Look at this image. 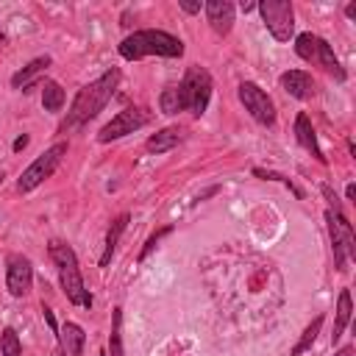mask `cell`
<instances>
[{
  "label": "cell",
  "instance_id": "23",
  "mask_svg": "<svg viewBox=\"0 0 356 356\" xmlns=\"http://www.w3.org/2000/svg\"><path fill=\"white\" fill-rule=\"evenodd\" d=\"M317 42H320V36H314V33H300V36L295 39V53H298L303 61H314Z\"/></svg>",
  "mask_w": 356,
  "mask_h": 356
},
{
  "label": "cell",
  "instance_id": "3",
  "mask_svg": "<svg viewBox=\"0 0 356 356\" xmlns=\"http://www.w3.org/2000/svg\"><path fill=\"white\" fill-rule=\"evenodd\" d=\"M47 253H50V259H53L56 267H58V278H61V286H64L67 300H70L72 306H83V309H89V306H92V295H89V289L83 286V278H81V270H78L75 250H72L70 245L53 239L50 248H47Z\"/></svg>",
  "mask_w": 356,
  "mask_h": 356
},
{
  "label": "cell",
  "instance_id": "18",
  "mask_svg": "<svg viewBox=\"0 0 356 356\" xmlns=\"http://www.w3.org/2000/svg\"><path fill=\"white\" fill-rule=\"evenodd\" d=\"M350 317H353V300H350V292L342 289L339 292V300H337V320H334V334H331V342H337L345 328L350 325Z\"/></svg>",
  "mask_w": 356,
  "mask_h": 356
},
{
  "label": "cell",
  "instance_id": "15",
  "mask_svg": "<svg viewBox=\"0 0 356 356\" xmlns=\"http://www.w3.org/2000/svg\"><path fill=\"white\" fill-rule=\"evenodd\" d=\"M58 342H61V350L67 356H81L83 353V342H86V334L78 323H64L58 328Z\"/></svg>",
  "mask_w": 356,
  "mask_h": 356
},
{
  "label": "cell",
  "instance_id": "2",
  "mask_svg": "<svg viewBox=\"0 0 356 356\" xmlns=\"http://www.w3.org/2000/svg\"><path fill=\"white\" fill-rule=\"evenodd\" d=\"M120 56L125 61H136L145 56H164V58H181L184 56V42L167 31H156V28H145V31H134L131 36H125L120 42Z\"/></svg>",
  "mask_w": 356,
  "mask_h": 356
},
{
  "label": "cell",
  "instance_id": "11",
  "mask_svg": "<svg viewBox=\"0 0 356 356\" xmlns=\"http://www.w3.org/2000/svg\"><path fill=\"white\" fill-rule=\"evenodd\" d=\"M203 11H206V19L211 25L214 33L225 36L231 28H234V3L231 0H206L203 3Z\"/></svg>",
  "mask_w": 356,
  "mask_h": 356
},
{
  "label": "cell",
  "instance_id": "6",
  "mask_svg": "<svg viewBox=\"0 0 356 356\" xmlns=\"http://www.w3.org/2000/svg\"><path fill=\"white\" fill-rule=\"evenodd\" d=\"M64 153H67V142H56V145L47 147L42 156H36V159L25 167V172L19 175L17 189H19V192H33L44 178H50V175L56 172V167L61 164Z\"/></svg>",
  "mask_w": 356,
  "mask_h": 356
},
{
  "label": "cell",
  "instance_id": "20",
  "mask_svg": "<svg viewBox=\"0 0 356 356\" xmlns=\"http://www.w3.org/2000/svg\"><path fill=\"white\" fill-rule=\"evenodd\" d=\"M64 97H67V95H64L61 83L44 81V86H42V106H44V111H61Z\"/></svg>",
  "mask_w": 356,
  "mask_h": 356
},
{
  "label": "cell",
  "instance_id": "25",
  "mask_svg": "<svg viewBox=\"0 0 356 356\" xmlns=\"http://www.w3.org/2000/svg\"><path fill=\"white\" fill-rule=\"evenodd\" d=\"M159 106H161V111H164V114H178V111H184L181 97H178V89H175V86H167V89L161 92Z\"/></svg>",
  "mask_w": 356,
  "mask_h": 356
},
{
  "label": "cell",
  "instance_id": "16",
  "mask_svg": "<svg viewBox=\"0 0 356 356\" xmlns=\"http://www.w3.org/2000/svg\"><path fill=\"white\" fill-rule=\"evenodd\" d=\"M181 139H184V131H181L178 125H170V128H161L159 134H153V136L145 142V147H147V153H167V150H172Z\"/></svg>",
  "mask_w": 356,
  "mask_h": 356
},
{
  "label": "cell",
  "instance_id": "12",
  "mask_svg": "<svg viewBox=\"0 0 356 356\" xmlns=\"http://www.w3.org/2000/svg\"><path fill=\"white\" fill-rule=\"evenodd\" d=\"M281 89L295 100H309L314 95V78L306 70H286L281 75Z\"/></svg>",
  "mask_w": 356,
  "mask_h": 356
},
{
  "label": "cell",
  "instance_id": "14",
  "mask_svg": "<svg viewBox=\"0 0 356 356\" xmlns=\"http://www.w3.org/2000/svg\"><path fill=\"white\" fill-rule=\"evenodd\" d=\"M295 139H298V145H300L303 150H309L320 164H325V156H323V150H320V145H317V134H314L312 120H309L306 111H300V114L295 117Z\"/></svg>",
  "mask_w": 356,
  "mask_h": 356
},
{
  "label": "cell",
  "instance_id": "36",
  "mask_svg": "<svg viewBox=\"0 0 356 356\" xmlns=\"http://www.w3.org/2000/svg\"><path fill=\"white\" fill-rule=\"evenodd\" d=\"M53 356H67V353H64L61 348H56V350H53Z\"/></svg>",
  "mask_w": 356,
  "mask_h": 356
},
{
  "label": "cell",
  "instance_id": "32",
  "mask_svg": "<svg viewBox=\"0 0 356 356\" xmlns=\"http://www.w3.org/2000/svg\"><path fill=\"white\" fill-rule=\"evenodd\" d=\"M345 17H348V19H356V3H348V8H345Z\"/></svg>",
  "mask_w": 356,
  "mask_h": 356
},
{
  "label": "cell",
  "instance_id": "17",
  "mask_svg": "<svg viewBox=\"0 0 356 356\" xmlns=\"http://www.w3.org/2000/svg\"><path fill=\"white\" fill-rule=\"evenodd\" d=\"M314 61L325 70V72H331L337 81H345L348 75H345V70H342V64H339V58L334 56V50H331V44L325 42V39H320L317 42V53H314Z\"/></svg>",
  "mask_w": 356,
  "mask_h": 356
},
{
  "label": "cell",
  "instance_id": "26",
  "mask_svg": "<svg viewBox=\"0 0 356 356\" xmlns=\"http://www.w3.org/2000/svg\"><path fill=\"white\" fill-rule=\"evenodd\" d=\"M253 175H259V178H264V181H281V184H284V186H286V189H289L295 197H303V192H300V189H298V186H295L289 178H284V175H278V172H270V170L256 167V170H253Z\"/></svg>",
  "mask_w": 356,
  "mask_h": 356
},
{
  "label": "cell",
  "instance_id": "30",
  "mask_svg": "<svg viewBox=\"0 0 356 356\" xmlns=\"http://www.w3.org/2000/svg\"><path fill=\"white\" fill-rule=\"evenodd\" d=\"M11 147H14V153H19V150H25V147H28V136H25V134H22V136H17Z\"/></svg>",
  "mask_w": 356,
  "mask_h": 356
},
{
  "label": "cell",
  "instance_id": "24",
  "mask_svg": "<svg viewBox=\"0 0 356 356\" xmlns=\"http://www.w3.org/2000/svg\"><path fill=\"white\" fill-rule=\"evenodd\" d=\"M0 353L3 356H22V342H19L14 328H3L0 331Z\"/></svg>",
  "mask_w": 356,
  "mask_h": 356
},
{
  "label": "cell",
  "instance_id": "34",
  "mask_svg": "<svg viewBox=\"0 0 356 356\" xmlns=\"http://www.w3.org/2000/svg\"><path fill=\"white\" fill-rule=\"evenodd\" d=\"M345 195H348V200H353V197H356V184H348V189H345Z\"/></svg>",
  "mask_w": 356,
  "mask_h": 356
},
{
  "label": "cell",
  "instance_id": "10",
  "mask_svg": "<svg viewBox=\"0 0 356 356\" xmlns=\"http://www.w3.org/2000/svg\"><path fill=\"white\" fill-rule=\"evenodd\" d=\"M31 284H33L31 261L19 253H8V259H6V286H8V292L14 298H22V295H28Z\"/></svg>",
  "mask_w": 356,
  "mask_h": 356
},
{
  "label": "cell",
  "instance_id": "29",
  "mask_svg": "<svg viewBox=\"0 0 356 356\" xmlns=\"http://www.w3.org/2000/svg\"><path fill=\"white\" fill-rule=\"evenodd\" d=\"M323 195L328 197V203H331V209H334V211H342V209H339V203H337V195L331 192V186H328V184H323Z\"/></svg>",
  "mask_w": 356,
  "mask_h": 356
},
{
  "label": "cell",
  "instance_id": "21",
  "mask_svg": "<svg viewBox=\"0 0 356 356\" xmlns=\"http://www.w3.org/2000/svg\"><path fill=\"white\" fill-rule=\"evenodd\" d=\"M320 328H323V314H317L306 328H303V334H300V339L295 342V348H292V356H300V353H306L312 345H314V339H317V334H320Z\"/></svg>",
  "mask_w": 356,
  "mask_h": 356
},
{
  "label": "cell",
  "instance_id": "31",
  "mask_svg": "<svg viewBox=\"0 0 356 356\" xmlns=\"http://www.w3.org/2000/svg\"><path fill=\"white\" fill-rule=\"evenodd\" d=\"M42 312H44V323H47V325H50V331L56 334V331H58V325H56V317H53V312H50V309H42Z\"/></svg>",
  "mask_w": 356,
  "mask_h": 356
},
{
  "label": "cell",
  "instance_id": "8",
  "mask_svg": "<svg viewBox=\"0 0 356 356\" xmlns=\"http://www.w3.org/2000/svg\"><path fill=\"white\" fill-rule=\"evenodd\" d=\"M239 100H242L245 111H250V117H253L256 122H261V125H267V128L275 122V106H273L270 95H267L259 83L242 81V83H239Z\"/></svg>",
  "mask_w": 356,
  "mask_h": 356
},
{
  "label": "cell",
  "instance_id": "7",
  "mask_svg": "<svg viewBox=\"0 0 356 356\" xmlns=\"http://www.w3.org/2000/svg\"><path fill=\"white\" fill-rule=\"evenodd\" d=\"M267 31L273 33V39L278 42H289V36L295 33V11L289 0H261L256 3Z\"/></svg>",
  "mask_w": 356,
  "mask_h": 356
},
{
  "label": "cell",
  "instance_id": "35",
  "mask_svg": "<svg viewBox=\"0 0 356 356\" xmlns=\"http://www.w3.org/2000/svg\"><path fill=\"white\" fill-rule=\"evenodd\" d=\"M239 8L248 14V11H253V8H256V3H239Z\"/></svg>",
  "mask_w": 356,
  "mask_h": 356
},
{
  "label": "cell",
  "instance_id": "39",
  "mask_svg": "<svg viewBox=\"0 0 356 356\" xmlns=\"http://www.w3.org/2000/svg\"><path fill=\"white\" fill-rule=\"evenodd\" d=\"M0 181H3V172H0Z\"/></svg>",
  "mask_w": 356,
  "mask_h": 356
},
{
  "label": "cell",
  "instance_id": "22",
  "mask_svg": "<svg viewBox=\"0 0 356 356\" xmlns=\"http://www.w3.org/2000/svg\"><path fill=\"white\" fill-rule=\"evenodd\" d=\"M108 356H122V309L111 312V334H108Z\"/></svg>",
  "mask_w": 356,
  "mask_h": 356
},
{
  "label": "cell",
  "instance_id": "38",
  "mask_svg": "<svg viewBox=\"0 0 356 356\" xmlns=\"http://www.w3.org/2000/svg\"><path fill=\"white\" fill-rule=\"evenodd\" d=\"M100 356H108V353H106V350H100Z\"/></svg>",
  "mask_w": 356,
  "mask_h": 356
},
{
  "label": "cell",
  "instance_id": "33",
  "mask_svg": "<svg viewBox=\"0 0 356 356\" xmlns=\"http://www.w3.org/2000/svg\"><path fill=\"white\" fill-rule=\"evenodd\" d=\"M334 356H353V345H345V348H339Z\"/></svg>",
  "mask_w": 356,
  "mask_h": 356
},
{
  "label": "cell",
  "instance_id": "28",
  "mask_svg": "<svg viewBox=\"0 0 356 356\" xmlns=\"http://www.w3.org/2000/svg\"><path fill=\"white\" fill-rule=\"evenodd\" d=\"M178 6H181L186 14H200V8H203L200 0H178Z\"/></svg>",
  "mask_w": 356,
  "mask_h": 356
},
{
  "label": "cell",
  "instance_id": "1",
  "mask_svg": "<svg viewBox=\"0 0 356 356\" xmlns=\"http://www.w3.org/2000/svg\"><path fill=\"white\" fill-rule=\"evenodd\" d=\"M117 83H120V70L111 67V70H106L100 78H95L92 83L81 86V92L75 95V100H72V106H70V111H67L64 131H67V128H78V125L95 120V117L106 108V103L114 97Z\"/></svg>",
  "mask_w": 356,
  "mask_h": 356
},
{
  "label": "cell",
  "instance_id": "13",
  "mask_svg": "<svg viewBox=\"0 0 356 356\" xmlns=\"http://www.w3.org/2000/svg\"><path fill=\"white\" fill-rule=\"evenodd\" d=\"M53 64V58L50 56H39V58H33L31 64H25L22 70H17L14 75H11V86L14 89H22V92H28L44 72H47V67Z\"/></svg>",
  "mask_w": 356,
  "mask_h": 356
},
{
  "label": "cell",
  "instance_id": "37",
  "mask_svg": "<svg viewBox=\"0 0 356 356\" xmlns=\"http://www.w3.org/2000/svg\"><path fill=\"white\" fill-rule=\"evenodd\" d=\"M0 47H3V31H0Z\"/></svg>",
  "mask_w": 356,
  "mask_h": 356
},
{
  "label": "cell",
  "instance_id": "4",
  "mask_svg": "<svg viewBox=\"0 0 356 356\" xmlns=\"http://www.w3.org/2000/svg\"><path fill=\"white\" fill-rule=\"evenodd\" d=\"M175 89H178V97H181L184 111H192L195 117H200L206 111L209 100H211L214 83H211V75L203 67L192 64V67H186V72H184V78H181V83Z\"/></svg>",
  "mask_w": 356,
  "mask_h": 356
},
{
  "label": "cell",
  "instance_id": "5",
  "mask_svg": "<svg viewBox=\"0 0 356 356\" xmlns=\"http://www.w3.org/2000/svg\"><path fill=\"white\" fill-rule=\"evenodd\" d=\"M325 222H328V236H331V248H334V267L342 273L345 261L356 256L353 228H350L348 217L342 211H334V209L325 211Z\"/></svg>",
  "mask_w": 356,
  "mask_h": 356
},
{
  "label": "cell",
  "instance_id": "9",
  "mask_svg": "<svg viewBox=\"0 0 356 356\" xmlns=\"http://www.w3.org/2000/svg\"><path fill=\"white\" fill-rule=\"evenodd\" d=\"M147 114L142 111V108H122V111H117L103 128H100V134H97V139L100 142H114V139H122V136H128V134H134V131H139L142 125H147Z\"/></svg>",
  "mask_w": 356,
  "mask_h": 356
},
{
  "label": "cell",
  "instance_id": "27",
  "mask_svg": "<svg viewBox=\"0 0 356 356\" xmlns=\"http://www.w3.org/2000/svg\"><path fill=\"white\" fill-rule=\"evenodd\" d=\"M170 231H172V225H164V228H159L156 234H150V236H147V242H145V248H142V253H139V261H145V259L150 256V250L159 245V239H161V236H167Z\"/></svg>",
  "mask_w": 356,
  "mask_h": 356
},
{
  "label": "cell",
  "instance_id": "19",
  "mask_svg": "<svg viewBox=\"0 0 356 356\" xmlns=\"http://www.w3.org/2000/svg\"><path fill=\"white\" fill-rule=\"evenodd\" d=\"M125 225H128V214H120V217L111 220L108 234H106V248H103V256H100V264H103V267L111 261V256H114V250H117V242H120Z\"/></svg>",
  "mask_w": 356,
  "mask_h": 356
}]
</instances>
